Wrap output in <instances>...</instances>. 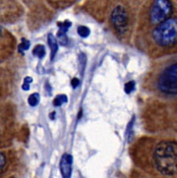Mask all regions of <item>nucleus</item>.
<instances>
[{"instance_id": "nucleus-1", "label": "nucleus", "mask_w": 177, "mask_h": 178, "mask_svg": "<svg viewBox=\"0 0 177 178\" xmlns=\"http://www.w3.org/2000/svg\"><path fill=\"white\" fill-rule=\"evenodd\" d=\"M156 166L164 176L177 173V143L163 141L156 147L154 152Z\"/></svg>"}, {"instance_id": "nucleus-2", "label": "nucleus", "mask_w": 177, "mask_h": 178, "mask_svg": "<svg viewBox=\"0 0 177 178\" xmlns=\"http://www.w3.org/2000/svg\"><path fill=\"white\" fill-rule=\"evenodd\" d=\"M155 42L163 47H172L177 44V17H169L153 31Z\"/></svg>"}, {"instance_id": "nucleus-3", "label": "nucleus", "mask_w": 177, "mask_h": 178, "mask_svg": "<svg viewBox=\"0 0 177 178\" xmlns=\"http://www.w3.org/2000/svg\"><path fill=\"white\" fill-rule=\"evenodd\" d=\"M158 88L166 94L177 95V63L168 66L159 76Z\"/></svg>"}, {"instance_id": "nucleus-4", "label": "nucleus", "mask_w": 177, "mask_h": 178, "mask_svg": "<svg viewBox=\"0 0 177 178\" xmlns=\"http://www.w3.org/2000/svg\"><path fill=\"white\" fill-rule=\"evenodd\" d=\"M173 12V5L170 0H154L149 11L150 21L159 24L170 17Z\"/></svg>"}, {"instance_id": "nucleus-5", "label": "nucleus", "mask_w": 177, "mask_h": 178, "mask_svg": "<svg viewBox=\"0 0 177 178\" xmlns=\"http://www.w3.org/2000/svg\"><path fill=\"white\" fill-rule=\"evenodd\" d=\"M111 21L117 31L119 33L125 32L128 26V15L126 10L121 6H117L112 10Z\"/></svg>"}, {"instance_id": "nucleus-6", "label": "nucleus", "mask_w": 177, "mask_h": 178, "mask_svg": "<svg viewBox=\"0 0 177 178\" xmlns=\"http://www.w3.org/2000/svg\"><path fill=\"white\" fill-rule=\"evenodd\" d=\"M72 165H73V157L71 155L65 153L61 157L60 163V169L62 176L68 178L72 174Z\"/></svg>"}, {"instance_id": "nucleus-7", "label": "nucleus", "mask_w": 177, "mask_h": 178, "mask_svg": "<svg viewBox=\"0 0 177 178\" xmlns=\"http://www.w3.org/2000/svg\"><path fill=\"white\" fill-rule=\"evenodd\" d=\"M48 45L50 48V50H51V59L54 60V58L56 57V53L58 50V43H57V40L55 37L54 35L49 34L48 36Z\"/></svg>"}, {"instance_id": "nucleus-8", "label": "nucleus", "mask_w": 177, "mask_h": 178, "mask_svg": "<svg viewBox=\"0 0 177 178\" xmlns=\"http://www.w3.org/2000/svg\"><path fill=\"white\" fill-rule=\"evenodd\" d=\"M33 55L35 56H37L38 58L42 59L46 55V50H45V47L42 45V44H38L33 49Z\"/></svg>"}, {"instance_id": "nucleus-9", "label": "nucleus", "mask_w": 177, "mask_h": 178, "mask_svg": "<svg viewBox=\"0 0 177 178\" xmlns=\"http://www.w3.org/2000/svg\"><path fill=\"white\" fill-rule=\"evenodd\" d=\"M67 95H65V94H59V95H57L56 97V99H54L53 104H54L55 106H61L62 104L67 103Z\"/></svg>"}, {"instance_id": "nucleus-10", "label": "nucleus", "mask_w": 177, "mask_h": 178, "mask_svg": "<svg viewBox=\"0 0 177 178\" xmlns=\"http://www.w3.org/2000/svg\"><path fill=\"white\" fill-rule=\"evenodd\" d=\"M40 101V95L37 93L32 94L29 95V97L28 99V102L29 104V106H36Z\"/></svg>"}, {"instance_id": "nucleus-11", "label": "nucleus", "mask_w": 177, "mask_h": 178, "mask_svg": "<svg viewBox=\"0 0 177 178\" xmlns=\"http://www.w3.org/2000/svg\"><path fill=\"white\" fill-rule=\"evenodd\" d=\"M77 31L81 37H87L90 35V29L86 26H79Z\"/></svg>"}, {"instance_id": "nucleus-12", "label": "nucleus", "mask_w": 177, "mask_h": 178, "mask_svg": "<svg viewBox=\"0 0 177 178\" xmlns=\"http://www.w3.org/2000/svg\"><path fill=\"white\" fill-rule=\"evenodd\" d=\"M71 22L70 21H65V22H63V23H59L58 24V26H59V31H61V32H65L67 33V29L71 27Z\"/></svg>"}, {"instance_id": "nucleus-13", "label": "nucleus", "mask_w": 177, "mask_h": 178, "mask_svg": "<svg viewBox=\"0 0 177 178\" xmlns=\"http://www.w3.org/2000/svg\"><path fill=\"white\" fill-rule=\"evenodd\" d=\"M29 46H30V42H29V41H28V40L25 39V38H23V39H22L21 44L19 45V51L20 52L26 51V50H28L29 49Z\"/></svg>"}, {"instance_id": "nucleus-14", "label": "nucleus", "mask_w": 177, "mask_h": 178, "mask_svg": "<svg viewBox=\"0 0 177 178\" xmlns=\"http://www.w3.org/2000/svg\"><path fill=\"white\" fill-rule=\"evenodd\" d=\"M134 89H135V82L134 81H129L125 85V91L126 92V94H131Z\"/></svg>"}, {"instance_id": "nucleus-15", "label": "nucleus", "mask_w": 177, "mask_h": 178, "mask_svg": "<svg viewBox=\"0 0 177 178\" xmlns=\"http://www.w3.org/2000/svg\"><path fill=\"white\" fill-rule=\"evenodd\" d=\"M57 37L59 38V41L61 42V44L65 45L67 42V36H66L65 32H61V31H59L58 34H57Z\"/></svg>"}, {"instance_id": "nucleus-16", "label": "nucleus", "mask_w": 177, "mask_h": 178, "mask_svg": "<svg viewBox=\"0 0 177 178\" xmlns=\"http://www.w3.org/2000/svg\"><path fill=\"white\" fill-rule=\"evenodd\" d=\"M71 84L73 86V87L75 88V87H77L79 85V79H77V78H74L72 81H71Z\"/></svg>"}, {"instance_id": "nucleus-17", "label": "nucleus", "mask_w": 177, "mask_h": 178, "mask_svg": "<svg viewBox=\"0 0 177 178\" xmlns=\"http://www.w3.org/2000/svg\"><path fill=\"white\" fill-rule=\"evenodd\" d=\"M5 163V156H4V154L2 153V154H1V169H4Z\"/></svg>"}, {"instance_id": "nucleus-18", "label": "nucleus", "mask_w": 177, "mask_h": 178, "mask_svg": "<svg viewBox=\"0 0 177 178\" xmlns=\"http://www.w3.org/2000/svg\"><path fill=\"white\" fill-rule=\"evenodd\" d=\"M22 87H23V90H25V91H28L29 89V83L24 82L23 86H22Z\"/></svg>"}, {"instance_id": "nucleus-19", "label": "nucleus", "mask_w": 177, "mask_h": 178, "mask_svg": "<svg viewBox=\"0 0 177 178\" xmlns=\"http://www.w3.org/2000/svg\"><path fill=\"white\" fill-rule=\"evenodd\" d=\"M24 82L31 83V82H32V79H31V77H26V78L24 79Z\"/></svg>"}, {"instance_id": "nucleus-20", "label": "nucleus", "mask_w": 177, "mask_h": 178, "mask_svg": "<svg viewBox=\"0 0 177 178\" xmlns=\"http://www.w3.org/2000/svg\"><path fill=\"white\" fill-rule=\"evenodd\" d=\"M55 117H56V113L53 112V113L50 114V118H51V119H55Z\"/></svg>"}]
</instances>
